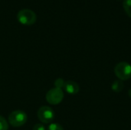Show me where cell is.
Listing matches in <instances>:
<instances>
[{
  "mask_svg": "<svg viewBox=\"0 0 131 130\" xmlns=\"http://www.w3.org/2000/svg\"><path fill=\"white\" fill-rule=\"evenodd\" d=\"M128 95H129V97L131 98V88L129 90V91H128Z\"/></svg>",
  "mask_w": 131,
  "mask_h": 130,
  "instance_id": "4fadbf2b",
  "label": "cell"
},
{
  "mask_svg": "<svg viewBox=\"0 0 131 130\" xmlns=\"http://www.w3.org/2000/svg\"><path fill=\"white\" fill-rule=\"evenodd\" d=\"M37 116L41 123L47 124L53 121L54 118V113L51 107L48 106H43L38 109Z\"/></svg>",
  "mask_w": 131,
  "mask_h": 130,
  "instance_id": "277c9868",
  "label": "cell"
},
{
  "mask_svg": "<svg viewBox=\"0 0 131 130\" xmlns=\"http://www.w3.org/2000/svg\"><path fill=\"white\" fill-rule=\"evenodd\" d=\"M54 87L56 88H58V89H61L64 88V84H65V81L62 79V78H58L54 80Z\"/></svg>",
  "mask_w": 131,
  "mask_h": 130,
  "instance_id": "30bf717a",
  "label": "cell"
},
{
  "mask_svg": "<svg viewBox=\"0 0 131 130\" xmlns=\"http://www.w3.org/2000/svg\"><path fill=\"white\" fill-rule=\"evenodd\" d=\"M114 74L118 80H127L131 78V65L126 61L118 63L114 67Z\"/></svg>",
  "mask_w": 131,
  "mask_h": 130,
  "instance_id": "6da1fadb",
  "label": "cell"
},
{
  "mask_svg": "<svg viewBox=\"0 0 131 130\" xmlns=\"http://www.w3.org/2000/svg\"><path fill=\"white\" fill-rule=\"evenodd\" d=\"M123 7L126 14L131 18V0H124L123 2Z\"/></svg>",
  "mask_w": 131,
  "mask_h": 130,
  "instance_id": "ba28073f",
  "label": "cell"
},
{
  "mask_svg": "<svg viewBox=\"0 0 131 130\" xmlns=\"http://www.w3.org/2000/svg\"><path fill=\"white\" fill-rule=\"evenodd\" d=\"M28 116L22 110H15L8 116V123L13 127H20L27 122Z\"/></svg>",
  "mask_w": 131,
  "mask_h": 130,
  "instance_id": "3957f363",
  "label": "cell"
},
{
  "mask_svg": "<svg viewBox=\"0 0 131 130\" xmlns=\"http://www.w3.org/2000/svg\"><path fill=\"white\" fill-rule=\"evenodd\" d=\"M64 99V93L61 89L52 88L46 94V100L51 105H58Z\"/></svg>",
  "mask_w": 131,
  "mask_h": 130,
  "instance_id": "5b68a950",
  "label": "cell"
},
{
  "mask_svg": "<svg viewBox=\"0 0 131 130\" xmlns=\"http://www.w3.org/2000/svg\"><path fill=\"white\" fill-rule=\"evenodd\" d=\"M17 19L21 25H31L35 23L37 20V15L32 10L24 8L18 12Z\"/></svg>",
  "mask_w": 131,
  "mask_h": 130,
  "instance_id": "7a4b0ae2",
  "label": "cell"
},
{
  "mask_svg": "<svg viewBox=\"0 0 131 130\" xmlns=\"http://www.w3.org/2000/svg\"><path fill=\"white\" fill-rule=\"evenodd\" d=\"M8 129V123L2 116H0V130Z\"/></svg>",
  "mask_w": 131,
  "mask_h": 130,
  "instance_id": "9c48e42d",
  "label": "cell"
},
{
  "mask_svg": "<svg viewBox=\"0 0 131 130\" xmlns=\"http://www.w3.org/2000/svg\"><path fill=\"white\" fill-rule=\"evenodd\" d=\"M47 130H64V129L60 124H58L57 123H53L48 126Z\"/></svg>",
  "mask_w": 131,
  "mask_h": 130,
  "instance_id": "8fae6325",
  "label": "cell"
},
{
  "mask_svg": "<svg viewBox=\"0 0 131 130\" xmlns=\"http://www.w3.org/2000/svg\"><path fill=\"white\" fill-rule=\"evenodd\" d=\"M64 89L68 94H71V95L77 94L80 90L79 85L74 80L66 81L64 87Z\"/></svg>",
  "mask_w": 131,
  "mask_h": 130,
  "instance_id": "8992f818",
  "label": "cell"
},
{
  "mask_svg": "<svg viewBox=\"0 0 131 130\" xmlns=\"http://www.w3.org/2000/svg\"><path fill=\"white\" fill-rule=\"evenodd\" d=\"M32 130H46L45 129V127L43 124L41 123H37L35 124L34 126H33V129Z\"/></svg>",
  "mask_w": 131,
  "mask_h": 130,
  "instance_id": "7c38bea8",
  "label": "cell"
},
{
  "mask_svg": "<svg viewBox=\"0 0 131 130\" xmlns=\"http://www.w3.org/2000/svg\"><path fill=\"white\" fill-rule=\"evenodd\" d=\"M124 87V84L122 80H116L111 84V90L115 93H120L123 90Z\"/></svg>",
  "mask_w": 131,
  "mask_h": 130,
  "instance_id": "52a82bcc",
  "label": "cell"
}]
</instances>
